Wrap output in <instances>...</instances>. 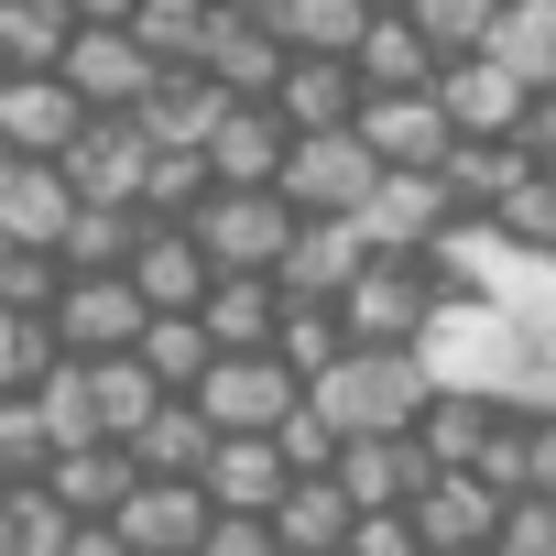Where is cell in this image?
<instances>
[{"label":"cell","mask_w":556,"mask_h":556,"mask_svg":"<svg viewBox=\"0 0 556 556\" xmlns=\"http://www.w3.org/2000/svg\"><path fill=\"white\" fill-rule=\"evenodd\" d=\"M415 404H426L415 350H339L328 371H306V415L328 437H404Z\"/></svg>","instance_id":"cell-1"},{"label":"cell","mask_w":556,"mask_h":556,"mask_svg":"<svg viewBox=\"0 0 556 556\" xmlns=\"http://www.w3.org/2000/svg\"><path fill=\"white\" fill-rule=\"evenodd\" d=\"M437 317V273L415 251H371L339 295V339L350 350H415V328Z\"/></svg>","instance_id":"cell-2"},{"label":"cell","mask_w":556,"mask_h":556,"mask_svg":"<svg viewBox=\"0 0 556 556\" xmlns=\"http://www.w3.org/2000/svg\"><path fill=\"white\" fill-rule=\"evenodd\" d=\"M186 240L207 251V273H273L295 240V207L273 197V186H207L186 207Z\"/></svg>","instance_id":"cell-3"},{"label":"cell","mask_w":556,"mask_h":556,"mask_svg":"<svg viewBox=\"0 0 556 556\" xmlns=\"http://www.w3.org/2000/svg\"><path fill=\"white\" fill-rule=\"evenodd\" d=\"M382 186V164L361 153V131H285V164H273V197L295 218H361V197Z\"/></svg>","instance_id":"cell-4"},{"label":"cell","mask_w":556,"mask_h":556,"mask_svg":"<svg viewBox=\"0 0 556 556\" xmlns=\"http://www.w3.org/2000/svg\"><path fill=\"white\" fill-rule=\"evenodd\" d=\"M186 404H197L218 437H273V426L306 404V382L273 361V350H218V361L197 371V393H186Z\"/></svg>","instance_id":"cell-5"},{"label":"cell","mask_w":556,"mask_h":556,"mask_svg":"<svg viewBox=\"0 0 556 556\" xmlns=\"http://www.w3.org/2000/svg\"><path fill=\"white\" fill-rule=\"evenodd\" d=\"M45 339H55V361H110L142 339V295L121 273H66L55 306H45Z\"/></svg>","instance_id":"cell-6"},{"label":"cell","mask_w":556,"mask_h":556,"mask_svg":"<svg viewBox=\"0 0 556 556\" xmlns=\"http://www.w3.org/2000/svg\"><path fill=\"white\" fill-rule=\"evenodd\" d=\"M350 131H361V153L382 164V175H426L458 131H447V110H437V88H382V99H361L350 110Z\"/></svg>","instance_id":"cell-7"},{"label":"cell","mask_w":556,"mask_h":556,"mask_svg":"<svg viewBox=\"0 0 556 556\" xmlns=\"http://www.w3.org/2000/svg\"><path fill=\"white\" fill-rule=\"evenodd\" d=\"M142 131L121 121V110H88L77 131H66V153H55V175H66V197L77 207H131V186H142Z\"/></svg>","instance_id":"cell-8"},{"label":"cell","mask_w":556,"mask_h":556,"mask_svg":"<svg viewBox=\"0 0 556 556\" xmlns=\"http://www.w3.org/2000/svg\"><path fill=\"white\" fill-rule=\"evenodd\" d=\"M55 88H66L77 110H131V99L153 88V55H142L121 23H77L66 55H55Z\"/></svg>","instance_id":"cell-9"},{"label":"cell","mask_w":556,"mask_h":556,"mask_svg":"<svg viewBox=\"0 0 556 556\" xmlns=\"http://www.w3.org/2000/svg\"><path fill=\"white\" fill-rule=\"evenodd\" d=\"M121 285L142 295V317H197V295H207V251L186 240V218H142Z\"/></svg>","instance_id":"cell-10"},{"label":"cell","mask_w":556,"mask_h":556,"mask_svg":"<svg viewBox=\"0 0 556 556\" xmlns=\"http://www.w3.org/2000/svg\"><path fill=\"white\" fill-rule=\"evenodd\" d=\"M361 262H371V240H361V218H295V240H285V262H273V295H295V306H339Z\"/></svg>","instance_id":"cell-11"},{"label":"cell","mask_w":556,"mask_h":556,"mask_svg":"<svg viewBox=\"0 0 556 556\" xmlns=\"http://www.w3.org/2000/svg\"><path fill=\"white\" fill-rule=\"evenodd\" d=\"M404 523H415V545L480 556V545H491V523H502V491H491L480 469H426V480H415V502H404Z\"/></svg>","instance_id":"cell-12"},{"label":"cell","mask_w":556,"mask_h":556,"mask_svg":"<svg viewBox=\"0 0 556 556\" xmlns=\"http://www.w3.org/2000/svg\"><path fill=\"white\" fill-rule=\"evenodd\" d=\"M110 534H121L131 556H197L207 491H197V480H131V491L110 502Z\"/></svg>","instance_id":"cell-13"},{"label":"cell","mask_w":556,"mask_h":556,"mask_svg":"<svg viewBox=\"0 0 556 556\" xmlns=\"http://www.w3.org/2000/svg\"><path fill=\"white\" fill-rule=\"evenodd\" d=\"M426 88H437V110H447L458 142H513V121H523V88H513L491 55H447Z\"/></svg>","instance_id":"cell-14"},{"label":"cell","mask_w":556,"mask_h":556,"mask_svg":"<svg viewBox=\"0 0 556 556\" xmlns=\"http://www.w3.org/2000/svg\"><path fill=\"white\" fill-rule=\"evenodd\" d=\"M218 110H229V99L207 88V66H153V88H142V99H131L121 121H131V131H142L153 153H197Z\"/></svg>","instance_id":"cell-15"},{"label":"cell","mask_w":556,"mask_h":556,"mask_svg":"<svg viewBox=\"0 0 556 556\" xmlns=\"http://www.w3.org/2000/svg\"><path fill=\"white\" fill-rule=\"evenodd\" d=\"M285 131H350V110H361V77H350V55H285V77H273V99H262Z\"/></svg>","instance_id":"cell-16"},{"label":"cell","mask_w":556,"mask_h":556,"mask_svg":"<svg viewBox=\"0 0 556 556\" xmlns=\"http://www.w3.org/2000/svg\"><path fill=\"white\" fill-rule=\"evenodd\" d=\"M197 164H207V186H273V164H285V121H273L262 99H229L207 121Z\"/></svg>","instance_id":"cell-17"},{"label":"cell","mask_w":556,"mask_h":556,"mask_svg":"<svg viewBox=\"0 0 556 556\" xmlns=\"http://www.w3.org/2000/svg\"><path fill=\"white\" fill-rule=\"evenodd\" d=\"M295 469L273 458V437H207V458H197V491H207V513H273V491H285Z\"/></svg>","instance_id":"cell-18"},{"label":"cell","mask_w":556,"mask_h":556,"mask_svg":"<svg viewBox=\"0 0 556 556\" xmlns=\"http://www.w3.org/2000/svg\"><path fill=\"white\" fill-rule=\"evenodd\" d=\"M447 218H458V207H447L437 175H382V186L361 197V240H371V251H426Z\"/></svg>","instance_id":"cell-19"},{"label":"cell","mask_w":556,"mask_h":556,"mask_svg":"<svg viewBox=\"0 0 556 556\" xmlns=\"http://www.w3.org/2000/svg\"><path fill=\"white\" fill-rule=\"evenodd\" d=\"M328 480L350 491V513H393V502H415L426 458H415V437H339Z\"/></svg>","instance_id":"cell-20"},{"label":"cell","mask_w":556,"mask_h":556,"mask_svg":"<svg viewBox=\"0 0 556 556\" xmlns=\"http://www.w3.org/2000/svg\"><path fill=\"white\" fill-rule=\"evenodd\" d=\"M34 491H45L55 513H77V523H110V502L131 491V458H121L110 437H88V447H55V458L34 469Z\"/></svg>","instance_id":"cell-21"},{"label":"cell","mask_w":556,"mask_h":556,"mask_svg":"<svg viewBox=\"0 0 556 556\" xmlns=\"http://www.w3.org/2000/svg\"><path fill=\"white\" fill-rule=\"evenodd\" d=\"M77 121H88V110L55 88V66H45V77H0V142H12L23 164H55Z\"/></svg>","instance_id":"cell-22"},{"label":"cell","mask_w":556,"mask_h":556,"mask_svg":"<svg viewBox=\"0 0 556 556\" xmlns=\"http://www.w3.org/2000/svg\"><path fill=\"white\" fill-rule=\"evenodd\" d=\"M207 437H218V426H207V415H197L186 393H164V404H153V415H142L131 437H121V458H131V480H197Z\"/></svg>","instance_id":"cell-23"},{"label":"cell","mask_w":556,"mask_h":556,"mask_svg":"<svg viewBox=\"0 0 556 556\" xmlns=\"http://www.w3.org/2000/svg\"><path fill=\"white\" fill-rule=\"evenodd\" d=\"M491 426H502V404H491V393H426L404 437H415V458H426V469H469V458L491 447Z\"/></svg>","instance_id":"cell-24"},{"label":"cell","mask_w":556,"mask_h":556,"mask_svg":"<svg viewBox=\"0 0 556 556\" xmlns=\"http://www.w3.org/2000/svg\"><path fill=\"white\" fill-rule=\"evenodd\" d=\"M273 317H285V295H273V273H207V295H197V328L207 350H262Z\"/></svg>","instance_id":"cell-25"},{"label":"cell","mask_w":556,"mask_h":556,"mask_svg":"<svg viewBox=\"0 0 556 556\" xmlns=\"http://www.w3.org/2000/svg\"><path fill=\"white\" fill-rule=\"evenodd\" d=\"M273 545H285V556H339V534H350V491L317 469V480H285V491H273Z\"/></svg>","instance_id":"cell-26"},{"label":"cell","mask_w":556,"mask_h":556,"mask_svg":"<svg viewBox=\"0 0 556 556\" xmlns=\"http://www.w3.org/2000/svg\"><path fill=\"white\" fill-rule=\"evenodd\" d=\"M197 66H207V88L218 99H273V77H285V45H273L262 23H207V45H197Z\"/></svg>","instance_id":"cell-27"},{"label":"cell","mask_w":556,"mask_h":556,"mask_svg":"<svg viewBox=\"0 0 556 556\" xmlns=\"http://www.w3.org/2000/svg\"><path fill=\"white\" fill-rule=\"evenodd\" d=\"M66 175L55 164H0V240L12 251H55V229H66Z\"/></svg>","instance_id":"cell-28"},{"label":"cell","mask_w":556,"mask_h":556,"mask_svg":"<svg viewBox=\"0 0 556 556\" xmlns=\"http://www.w3.org/2000/svg\"><path fill=\"white\" fill-rule=\"evenodd\" d=\"M480 55H491L513 88H556V0H502Z\"/></svg>","instance_id":"cell-29"},{"label":"cell","mask_w":556,"mask_h":556,"mask_svg":"<svg viewBox=\"0 0 556 556\" xmlns=\"http://www.w3.org/2000/svg\"><path fill=\"white\" fill-rule=\"evenodd\" d=\"M350 77H361V99H382V88H426L437 55H426V34H415L404 12H371L361 45H350Z\"/></svg>","instance_id":"cell-30"},{"label":"cell","mask_w":556,"mask_h":556,"mask_svg":"<svg viewBox=\"0 0 556 556\" xmlns=\"http://www.w3.org/2000/svg\"><path fill=\"white\" fill-rule=\"evenodd\" d=\"M361 23H371V0H273V45L285 55H350L361 45Z\"/></svg>","instance_id":"cell-31"},{"label":"cell","mask_w":556,"mask_h":556,"mask_svg":"<svg viewBox=\"0 0 556 556\" xmlns=\"http://www.w3.org/2000/svg\"><path fill=\"white\" fill-rule=\"evenodd\" d=\"M66 0H0V77H45L66 55Z\"/></svg>","instance_id":"cell-32"},{"label":"cell","mask_w":556,"mask_h":556,"mask_svg":"<svg viewBox=\"0 0 556 556\" xmlns=\"http://www.w3.org/2000/svg\"><path fill=\"white\" fill-rule=\"evenodd\" d=\"M207 23H218V0H131V23H121V34H131L153 66H197Z\"/></svg>","instance_id":"cell-33"},{"label":"cell","mask_w":556,"mask_h":556,"mask_svg":"<svg viewBox=\"0 0 556 556\" xmlns=\"http://www.w3.org/2000/svg\"><path fill=\"white\" fill-rule=\"evenodd\" d=\"M88 404H99V437L121 447V437H131V426H142V415L164 404V382H153V371H142L131 350H110V361H88Z\"/></svg>","instance_id":"cell-34"},{"label":"cell","mask_w":556,"mask_h":556,"mask_svg":"<svg viewBox=\"0 0 556 556\" xmlns=\"http://www.w3.org/2000/svg\"><path fill=\"white\" fill-rule=\"evenodd\" d=\"M131 207H66V229H55V262L66 273H121L131 262Z\"/></svg>","instance_id":"cell-35"},{"label":"cell","mask_w":556,"mask_h":556,"mask_svg":"<svg viewBox=\"0 0 556 556\" xmlns=\"http://www.w3.org/2000/svg\"><path fill=\"white\" fill-rule=\"evenodd\" d=\"M131 361H142V371H153L164 393H197V371H207L218 350H207V328H197V317H142Z\"/></svg>","instance_id":"cell-36"},{"label":"cell","mask_w":556,"mask_h":556,"mask_svg":"<svg viewBox=\"0 0 556 556\" xmlns=\"http://www.w3.org/2000/svg\"><path fill=\"white\" fill-rule=\"evenodd\" d=\"M262 350L285 361L295 382H306V371H328L350 339H339V306H295V295H285V317H273V339H262Z\"/></svg>","instance_id":"cell-37"},{"label":"cell","mask_w":556,"mask_h":556,"mask_svg":"<svg viewBox=\"0 0 556 556\" xmlns=\"http://www.w3.org/2000/svg\"><path fill=\"white\" fill-rule=\"evenodd\" d=\"M491 229H502L513 251H556V175H545V164L513 175V186L491 197Z\"/></svg>","instance_id":"cell-38"},{"label":"cell","mask_w":556,"mask_h":556,"mask_svg":"<svg viewBox=\"0 0 556 556\" xmlns=\"http://www.w3.org/2000/svg\"><path fill=\"white\" fill-rule=\"evenodd\" d=\"M491 12H502V0H404V23L426 34L437 66H447V55H480V45H491Z\"/></svg>","instance_id":"cell-39"},{"label":"cell","mask_w":556,"mask_h":556,"mask_svg":"<svg viewBox=\"0 0 556 556\" xmlns=\"http://www.w3.org/2000/svg\"><path fill=\"white\" fill-rule=\"evenodd\" d=\"M207 197V164L197 153H142V186H131V218H186Z\"/></svg>","instance_id":"cell-40"},{"label":"cell","mask_w":556,"mask_h":556,"mask_svg":"<svg viewBox=\"0 0 556 556\" xmlns=\"http://www.w3.org/2000/svg\"><path fill=\"white\" fill-rule=\"evenodd\" d=\"M66 523H77V513H55L34 480L0 491V534H12V556H66Z\"/></svg>","instance_id":"cell-41"},{"label":"cell","mask_w":556,"mask_h":556,"mask_svg":"<svg viewBox=\"0 0 556 556\" xmlns=\"http://www.w3.org/2000/svg\"><path fill=\"white\" fill-rule=\"evenodd\" d=\"M66 285V262L55 251H0V317H45Z\"/></svg>","instance_id":"cell-42"},{"label":"cell","mask_w":556,"mask_h":556,"mask_svg":"<svg viewBox=\"0 0 556 556\" xmlns=\"http://www.w3.org/2000/svg\"><path fill=\"white\" fill-rule=\"evenodd\" d=\"M480 556H556V502H545V491H513Z\"/></svg>","instance_id":"cell-43"},{"label":"cell","mask_w":556,"mask_h":556,"mask_svg":"<svg viewBox=\"0 0 556 556\" xmlns=\"http://www.w3.org/2000/svg\"><path fill=\"white\" fill-rule=\"evenodd\" d=\"M45 458H55V437L34 426V404H23V393H0V491H12V480H34Z\"/></svg>","instance_id":"cell-44"},{"label":"cell","mask_w":556,"mask_h":556,"mask_svg":"<svg viewBox=\"0 0 556 556\" xmlns=\"http://www.w3.org/2000/svg\"><path fill=\"white\" fill-rule=\"evenodd\" d=\"M339 556H426V545H415V523H404V502H393V513H350Z\"/></svg>","instance_id":"cell-45"},{"label":"cell","mask_w":556,"mask_h":556,"mask_svg":"<svg viewBox=\"0 0 556 556\" xmlns=\"http://www.w3.org/2000/svg\"><path fill=\"white\" fill-rule=\"evenodd\" d=\"M197 556H285V545H273V523H262V513H207Z\"/></svg>","instance_id":"cell-46"},{"label":"cell","mask_w":556,"mask_h":556,"mask_svg":"<svg viewBox=\"0 0 556 556\" xmlns=\"http://www.w3.org/2000/svg\"><path fill=\"white\" fill-rule=\"evenodd\" d=\"M66 556H131V545H121L110 523H66Z\"/></svg>","instance_id":"cell-47"},{"label":"cell","mask_w":556,"mask_h":556,"mask_svg":"<svg viewBox=\"0 0 556 556\" xmlns=\"http://www.w3.org/2000/svg\"><path fill=\"white\" fill-rule=\"evenodd\" d=\"M66 23H131V0H66Z\"/></svg>","instance_id":"cell-48"},{"label":"cell","mask_w":556,"mask_h":556,"mask_svg":"<svg viewBox=\"0 0 556 556\" xmlns=\"http://www.w3.org/2000/svg\"><path fill=\"white\" fill-rule=\"evenodd\" d=\"M218 12H229V23H273V0H218Z\"/></svg>","instance_id":"cell-49"},{"label":"cell","mask_w":556,"mask_h":556,"mask_svg":"<svg viewBox=\"0 0 556 556\" xmlns=\"http://www.w3.org/2000/svg\"><path fill=\"white\" fill-rule=\"evenodd\" d=\"M371 12H404V0H371Z\"/></svg>","instance_id":"cell-50"},{"label":"cell","mask_w":556,"mask_h":556,"mask_svg":"<svg viewBox=\"0 0 556 556\" xmlns=\"http://www.w3.org/2000/svg\"><path fill=\"white\" fill-rule=\"evenodd\" d=\"M0 164H23V153H12V142H0Z\"/></svg>","instance_id":"cell-51"},{"label":"cell","mask_w":556,"mask_h":556,"mask_svg":"<svg viewBox=\"0 0 556 556\" xmlns=\"http://www.w3.org/2000/svg\"><path fill=\"white\" fill-rule=\"evenodd\" d=\"M426 556H447V545H426Z\"/></svg>","instance_id":"cell-52"},{"label":"cell","mask_w":556,"mask_h":556,"mask_svg":"<svg viewBox=\"0 0 556 556\" xmlns=\"http://www.w3.org/2000/svg\"><path fill=\"white\" fill-rule=\"evenodd\" d=\"M0 251H12V240H0Z\"/></svg>","instance_id":"cell-53"},{"label":"cell","mask_w":556,"mask_h":556,"mask_svg":"<svg viewBox=\"0 0 556 556\" xmlns=\"http://www.w3.org/2000/svg\"><path fill=\"white\" fill-rule=\"evenodd\" d=\"M545 175H556V164H545Z\"/></svg>","instance_id":"cell-54"}]
</instances>
